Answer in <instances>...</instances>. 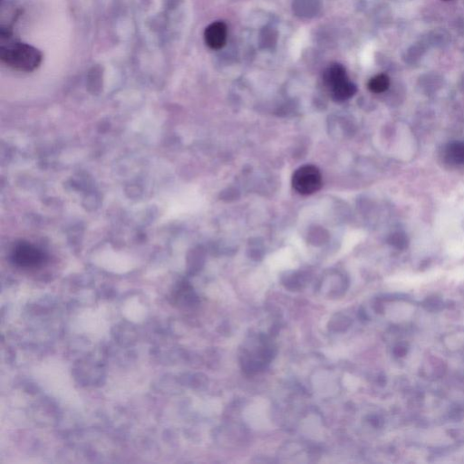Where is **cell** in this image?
Masks as SVG:
<instances>
[{"instance_id":"6da1fadb","label":"cell","mask_w":464,"mask_h":464,"mask_svg":"<svg viewBox=\"0 0 464 464\" xmlns=\"http://www.w3.org/2000/svg\"><path fill=\"white\" fill-rule=\"evenodd\" d=\"M0 57L3 63L14 69L23 72H31L39 66L42 60L41 53L29 44L14 42L10 39V34L1 29Z\"/></svg>"},{"instance_id":"7a4b0ae2","label":"cell","mask_w":464,"mask_h":464,"mask_svg":"<svg viewBox=\"0 0 464 464\" xmlns=\"http://www.w3.org/2000/svg\"><path fill=\"white\" fill-rule=\"evenodd\" d=\"M322 174L315 165H304L298 168L292 177L293 188L302 195H310L322 187Z\"/></svg>"},{"instance_id":"3957f363","label":"cell","mask_w":464,"mask_h":464,"mask_svg":"<svg viewBox=\"0 0 464 464\" xmlns=\"http://www.w3.org/2000/svg\"><path fill=\"white\" fill-rule=\"evenodd\" d=\"M45 260L44 252L29 243H19L12 252V261L25 268H35L43 265Z\"/></svg>"},{"instance_id":"277c9868","label":"cell","mask_w":464,"mask_h":464,"mask_svg":"<svg viewBox=\"0 0 464 464\" xmlns=\"http://www.w3.org/2000/svg\"><path fill=\"white\" fill-rule=\"evenodd\" d=\"M228 28L226 24L221 21L210 24L204 33V38L207 45L211 49H222L227 42Z\"/></svg>"},{"instance_id":"5b68a950","label":"cell","mask_w":464,"mask_h":464,"mask_svg":"<svg viewBox=\"0 0 464 464\" xmlns=\"http://www.w3.org/2000/svg\"><path fill=\"white\" fill-rule=\"evenodd\" d=\"M442 158L450 166H464V142L457 141L447 145L443 149Z\"/></svg>"},{"instance_id":"8992f818","label":"cell","mask_w":464,"mask_h":464,"mask_svg":"<svg viewBox=\"0 0 464 464\" xmlns=\"http://www.w3.org/2000/svg\"><path fill=\"white\" fill-rule=\"evenodd\" d=\"M347 78L346 69L340 64H333L328 67L324 74V80L326 84L329 89H332L338 83L344 82Z\"/></svg>"},{"instance_id":"52a82bcc","label":"cell","mask_w":464,"mask_h":464,"mask_svg":"<svg viewBox=\"0 0 464 464\" xmlns=\"http://www.w3.org/2000/svg\"><path fill=\"white\" fill-rule=\"evenodd\" d=\"M356 90L357 89L355 83H352L348 79L330 89L331 97L337 102L346 101L350 99L351 97L355 96Z\"/></svg>"},{"instance_id":"ba28073f","label":"cell","mask_w":464,"mask_h":464,"mask_svg":"<svg viewBox=\"0 0 464 464\" xmlns=\"http://www.w3.org/2000/svg\"><path fill=\"white\" fill-rule=\"evenodd\" d=\"M389 85V77L386 75H384V74L373 77L368 83L369 90L371 92H376V94L385 92L388 89Z\"/></svg>"}]
</instances>
